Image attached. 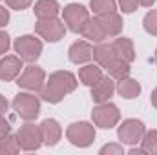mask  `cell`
Wrapping results in <instances>:
<instances>
[{"mask_svg": "<svg viewBox=\"0 0 157 155\" xmlns=\"http://www.w3.org/2000/svg\"><path fill=\"white\" fill-rule=\"evenodd\" d=\"M77 77L71 71H55L51 73L48 82L44 84V88L40 89V97L46 102L57 104L60 102L68 93L77 89Z\"/></svg>", "mask_w": 157, "mask_h": 155, "instance_id": "obj_1", "label": "cell"}, {"mask_svg": "<svg viewBox=\"0 0 157 155\" xmlns=\"http://www.w3.org/2000/svg\"><path fill=\"white\" fill-rule=\"evenodd\" d=\"M93 59L101 68H104L108 71L110 77H113L115 80H121V78L130 75V62H126V60H122L113 51L112 44L99 42L93 47Z\"/></svg>", "mask_w": 157, "mask_h": 155, "instance_id": "obj_2", "label": "cell"}, {"mask_svg": "<svg viewBox=\"0 0 157 155\" xmlns=\"http://www.w3.org/2000/svg\"><path fill=\"white\" fill-rule=\"evenodd\" d=\"M13 110L24 120H35L40 113V100L33 93H18L13 99Z\"/></svg>", "mask_w": 157, "mask_h": 155, "instance_id": "obj_3", "label": "cell"}, {"mask_svg": "<svg viewBox=\"0 0 157 155\" xmlns=\"http://www.w3.org/2000/svg\"><path fill=\"white\" fill-rule=\"evenodd\" d=\"M35 31H37L39 37H42L48 42H59L66 35V24L60 18H57V17L39 18L37 24H35Z\"/></svg>", "mask_w": 157, "mask_h": 155, "instance_id": "obj_4", "label": "cell"}, {"mask_svg": "<svg viewBox=\"0 0 157 155\" xmlns=\"http://www.w3.org/2000/svg\"><path fill=\"white\" fill-rule=\"evenodd\" d=\"M68 141L77 148H88L95 141V128L90 122H73L66 130Z\"/></svg>", "mask_w": 157, "mask_h": 155, "instance_id": "obj_5", "label": "cell"}, {"mask_svg": "<svg viewBox=\"0 0 157 155\" xmlns=\"http://www.w3.org/2000/svg\"><path fill=\"white\" fill-rule=\"evenodd\" d=\"M17 55L24 60V62H37L42 53V42L39 39H35L33 35H24V37H18L13 44Z\"/></svg>", "mask_w": 157, "mask_h": 155, "instance_id": "obj_6", "label": "cell"}, {"mask_svg": "<svg viewBox=\"0 0 157 155\" xmlns=\"http://www.w3.org/2000/svg\"><path fill=\"white\" fill-rule=\"evenodd\" d=\"M17 141L20 150L24 152H37L42 146V135H40V126H35L31 120H26L24 126L17 131Z\"/></svg>", "mask_w": 157, "mask_h": 155, "instance_id": "obj_7", "label": "cell"}, {"mask_svg": "<svg viewBox=\"0 0 157 155\" xmlns=\"http://www.w3.org/2000/svg\"><path fill=\"white\" fill-rule=\"evenodd\" d=\"M91 119L93 122L102 128V130H112L113 126H117L121 113H119V108L112 102H102V104H97L91 112Z\"/></svg>", "mask_w": 157, "mask_h": 155, "instance_id": "obj_8", "label": "cell"}, {"mask_svg": "<svg viewBox=\"0 0 157 155\" xmlns=\"http://www.w3.org/2000/svg\"><path fill=\"white\" fill-rule=\"evenodd\" d=\"M62 15H64V22L66 26L73 31V33H80L86 26V22L90 20V11L80 6V4H68L64 9H62Z\"/></svg>", "mask_w": 157, "mask_h": 155, "instance_id": "obj_9", "label": "cell"}, {"mask_svg": "<svg viewBox=\"0 0 157 155\" xmlns=\"http://www.w3.org/2000/svg\"><path fill=\"white\" fill-rule=\"evenodd\" d=\"M17 84L28 91H40L46 84V73L44 70L35 66V64H29L28 68H24V71L18 75Z\"/></svg>", "mask_w": 157, "mask_h": 155, "instance_id": "obj_10", "label": "cell"}, {"mask_svg": "<svg viewBox=\"0 0 157 155\" xmlns=\"http://www.w3.org/2000/svg\"><path fill=\"white\" fill-rule=\"evenodd\" d=\"M117 135L126 144H137V142H141V139L144 135V124L137 119H126L119 126Z\"/></svg>", "mask_w": 157, "mask_h": 155, "instance_id": "obj_11", "label": "cell"}, {"mask_svg": "<svg viewBox=\"0 0 157 155\" xmlns=\"http://www.w3.org/2000/svg\"><path fill=\"white\" fill-rule=\"evenodd\" d=\"M115 78L113 77H102L97 84L91 86V99L93 102L97 104H102V102H108L110 97L115 93Z\"/></svg>", "mask_w": 157, "mask_h": 155, "instance_id": "obj_12", "label": "cell"}, {"mask_svg": "<svg viewBox=\"0 0 157 155\" xmlns=\"http://www.w3.org/2000/svg\"><path fill=\"white\" fill-rule=\"evenodd\" d=\"M68 57L73 64H86L88 60L93 59V46L86 40H77L70 46Z\"/></svg>", "mask_w": 157, "mask_h": 155, "instance_id": "obj_13", "label": "cell"}, {"mask_svg": "<svg viewBox=\"0 0 157 155\" xmlns=\"http://www.w3.org/2000/svg\"><path fill=\"white\" fill-rule=\"evenodd\" d=\"M22 59L17 55H7V57H4L2 60H0V78L2 80H13V78H17L20 75V71H22Z\"/></svg>", "mask_w": 157, "mask_h": 155, "instance_id": "obj_14", "label": "cell"}, {"mask_svg": "<svg viewBox=\"0 0 157 155\" xmlns=\"http://www.w3.org/2000/svg\"><path fill=\"white\" fill-rule=\"evenodd\" d=\"M40 135H42V144L46 146H55L60 137H62V130L60 124L55 119H46L40 124Z\"/></svg>", "mask_w": 157, "mask_h": 155, "instance_id": "obj_15", "label": "cell"}, {"mask_svg": "<svg viewBox=\"0 0 157 155\" xmlns=\"http://www.w3.org/2000/svg\"><path fill=\"white\" fill-rule=\"evenodd\" d=\"M101 26L104 28L106 35L108 37H117L119 33L122 31V18L117 11H110V13H102V15H97Z\"/></svg>", "mask_w": 157, "mask_h": 155, "instance_id": "obj_16", "label": "cell"}, {"mask_svg": "<svg viewBox=\"0 0 157 155\" xmlns=\"http://www.w3.org/2000/svg\"><path fill=\"white\" fill-rule=\"evenodd\" d=\"M82 35H84V39L91 40V42H95V44H99V42H104V40L108 39V35H106V31H104V28L101 26V22H99V18L97 17H90V20L86 22V26H84V29L80 31Z\"/></svg>", "mask_w": 157, "mask_h": 155, "instance_id": "obj_17", "label": "cell"}, {"mask_svg": "<svg viewBox=\"0 0 157 155\" xmlns=\"http://www.w3.org/2000/svg\"><path fill=\"white\" fill-rule=\"evenodd\" d=\"M115 91H117L122 99H135L141 93V84L135 78L124 77V78H121V80H117Z\"/></svg>", "mask_w": 157, "mask_h": 155, "instance_id": "obj_18", "label": "cell"}, {"mask_svg": "<svg viewBox=\"0 0 157 155\" xmlns=\"http://www.w3.org/2000/svg\"><path fill=\"white\" fill-rule=\"evenodd\" d=\"M112 47L122 60H126V62H133L135 60V47H133V42L130 39L119 37V39H115L112 42Z\"/></svg>", "mask_w": 157, "mask_h": 155, "instance_id": "obj_19", "label": "cell"}, {"mask_svg": "<svg viewBox=\"0 0 157 155\" xmlns=\"http://www.w3.org/2000/svg\"><path fill=\"white\" fill-rule=\"evenodd\" d=\"M102 77H104V75H102V70H101L99 64H86V66H82V68L78 70V78H80V82L86 84V86H90V88H91L93 84H97Z\"/></svg>", "mask_w": 157, "mask_h": 155, "instance_id": "obj_20", "label": "cell"}, {"mask_svg": "<svg viewBox=\"0 0 157 155\" xmlns=\"http://www.w3.org/2000/svg\"><path fill=\"white\" fill-rule=\"evenodd\" d=\"M35 17L37 18H51V17H57L59 11H60V6L57 0H39L35 4Z\"/></svg>", "mask_w": 157, "mask_h": 155, "instance_id": "obj_21", "label": "cell"}, {"mask_svg": "<svg viewBox=\"0 0 157 155\" xmlns=\"http://www.w3.org/2000/svg\"><path fill=\"white\" fill-rule=\"evenodd\" d=\"M90 7L95 15H102V13H110L117 9V0H91Z\"/></svg>", "mask_w": 157, "mask_h": 155, "instance_id": "obj_22", "label": "cell"}, {"mask_svg": "<svg viewBox=\"0 0 157 155\" xmlns=\"http://www.w3.org/2000/svg\"><path fill=\"white\" fill-rule=\"evenodd\" d=\"M20 152V146H18V141H17V135L13 137L11 133L7 137H4L0 141V155H13Z\"/></svg>", "mask_w": 157, "mask_h": 155, "instance_id": "obj_23", "label": "cell"}, {"mask_svg": "<svg viewBox=\"0 0 157 155\" xmlns=\"http://www.w3.org/2000/svg\"><path fill=\"white\" fill-rule=\"evenodd\" d=\"M141 144H143L146 153H157V130L144 131V135L141 139Z\"/></svg>", "mask_w": 157, "mask_h": 155, "instance_id": "obj_24", "label": "cell"}, {"mask_svg": "<svg viewBox=\"0 0 157 155\" xmlns=\"http://www.w3.org/2000/svg\"><path fill=\"white\" fill-rule=\"evenodd\" d=\"M143 26L146 29V33L157 37V9H152L144 15V20H143Z\"/></svg>", "mask_w": 157, "mask_h": 155, "instance_id": "obj_25", "label": "cell"}, {"mask_svg": "<svg viewBox=\"0 0 157 155\" xmlns=\"http://www.w3.org/2000/svg\"><path fill=\"white\" fill-rule=\"evenodd\" d=\"M122 13H133L139 6V0H117Z\"/></svg>", "mask_w": 157, "mask_h": 155, "instance_id": "obj_26", "label": "cell"}, {"mask_svg": "<svg viewBox=\"0 0 157 155\" xmlns=\"http://www.w3.org/2000/svg\"><path fill=\"white\" fill-rule=\"evenodd\" d=\"M122 155L124 153V150H122V146H119V144H106V146H102L101 148V155Z\"/></svg>", "mask_w": 157, "mask_h": 155, "instance_id": "obj_27", "label": "cell"}, {"mask_svg": "<svg viewBox=\"0 0 157 155\" xmlns=\"http://www.w3.org/2000/svg\"><path fill=\"white\" fill-rule=\"evenodd\" d=\"M31 2H33V0H6V4H7L11 9H17V11H22V9H26V7H29Z\"/></svg>", "mask_w": 157, "mask_h": 155, "instance_id": "obj_28", "label": "cell"}, {"mask_svg": "<svg viewBox=\"0 0 157 155\" xmlns=\"http://www.w3.org/2000/svg\"><path fill=\"white\" fill-rule=\"evenodd\" d=\"M9 46H11V42H9V35L4 33V31H0V57L7 53Z\"/></svg>", "mask_w": 157, "mask_h": 155, "instance_id": "obj_29", "label": "cell"}, {"mask_svg": "<svg viewBox=\"0 0 157 155\" xmlns=\"http://www.w3.org/2000/svg\"><path fill=\"white\" fill-rule=\"evenodd\" d=\"M9 131H11V126H9V122H7L4 117L0 115V141H2L4 137H7V135H9Z\"/></svg>", "mask_w": 157, "mask_h": 155, "instance_id": "obj_30", "label": "cell"}, {"mask_svg": "<svg viewBox=\"0 0 157 155\" xmlns=\"http://www.w3.org/2000/svg\"><path fill=\"white\" fill-rule=\"evenodd\" d=\"M7 22H9V11L0 6V28L7 26Z\"/></svg>", "mask_w": 157, "mask_h": 155, "instance_id": "obj_31", "label": "cell"}, {"mask_svg": "<svg viewBox=\"0 0 157 155\" xmlns=\"http://www.w3.org/2000/svg\"><path fill=\"white\" fill-rule=\"evenodd\" d=\"M7 108H9V102L6 100V97H2V95H0V115H2V113H6V112H7Z\"/></svg>", "mask_w": 157, "mask_h": 155, "instance_id": "obj_32", "label": "cell"}, {"mask_svg": "<svg viewBox=\"0 0 157 155\" xmlns=\"http://www.w3.org/2000/svg\"><path fill=\"white\" fill-rule=\"evenodd\" d=\"M150 102H152L154 108H157V88L152 91V95H150Z\"/></svg>", "mask_w": 157, "mask_h": 155, "instance_id": "obj_33", "label": "cell"}, {"mask_svg": "<svg viewBox=\"0 0 157 155\" xmlns=\"http://www.w3.org/2000/svg\"><path fill=\"white\" fill-rule=\"evenodd\" d=\"M128 153H132V155H143V153H146V152H144V148L141 146V148H132Z\"/></svg>", "mask_w": 157, "mask_h": 155, "instance_id": "obj_34", "label": "cell"}, {"mask_svg": "<svg viewBox=\"0 0 157 155\" xmlns=\"http://www.w3.org/2000/svg\"><path fill=\"white\" fill-rule=\"evenodd\" d=\"M154 4H155V0H139V6H144V7H150Z\"/></svg>", "mask_w": 157, "mask_h": 155, "instance_id": "obj_35", "label": "cell"}, {"mask_svg": "<svg viewBox=\"0 0 157 155\" xmlns=\"http://www.w3.org/2000/svg\"><path fill=\"white\" fill-rule=\"evenodd\" d=\"M155 64H157V49H155Z\"/></svg>", "mask_w": 157, "mask_h": 155, "instance_id": "obj_36", "label": "cell"}]
</instances>
